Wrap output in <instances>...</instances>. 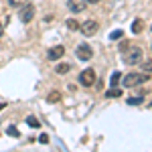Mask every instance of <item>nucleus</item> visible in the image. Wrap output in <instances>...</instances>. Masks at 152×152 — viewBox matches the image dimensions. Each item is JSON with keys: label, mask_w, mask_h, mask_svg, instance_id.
Masks as SVG:
<instances>
[{"label": "nucleus", "mask_w": 152, "mask_h": 152, "mask_svg": "<svg viewBox=\"0 0 152 152\" xmlns=\"http://www.w3.org/2000/svg\"><path fill=\"white\" fill-rule=\"evenodd\" d=\"M95 2H99V0H87V4H95Z\"/></svg>", "instance_id": "22"}, {"label": "nucleus", "mask_w": 152, "mask_h": 152, "mask_svg": "<svg viewBox=\"0 0 152 152\" xmlns=\"http://www.w3.org/2000/svg\"><path fill=\"white\" fill-rule=\"evenodd\" d=\"M105 95H107V97H120V95H122V89L112 87V89H107V91H105Z\"/></svg>", "instance_id": "12"}, {"label": "nucleus", "mask_w": 152, "mask_h": 152, "mask_svg": "<svg viewBox=\"0 0 152 152\" xmlns=\"http://www.w3.org/2000/svg\"><path fill=\"white\" fill-rule=\"evenodd\" d=\"M142 69L146 71V73H152V59H148V61L142 65Z\"/></svg>", "instance_id": "18"}, {"label": "nucleus", "mask_w": 152, "mask_h": 152, "mask_svg": "<svg viewBox=\"0 0 152 152\" xmlns=\"http://www.w3.org/2000/svg\"><path fill=\"white\" fill-rule=\"evenodd\" d=\"M122 37H124V33H122V31H114V33L110 35V39H112V41H120Z\"/></svg>", "instance_id": "17"}, {"label": "nucleus", "mask_w": 152, "mask_h": 152, "mask_svg": "<svg viewBox=\"0 0 152 152\" xmlns=\"http://www.w3.org/2000/svg\"><path fill=\"white\" fill-rule=\"evenodd\" d=\"M150 28H152V26H150Z\"/></svg>", "instance_id": "24"}, {"label": "nucleus", "mask_w": 152, "mask_h": 152, "mask_svg": "<svg viewBox=\"0 0 152 152\" xmlns=\"http://www.w3.org/2000/svg\"><path fill=\"white\" fill-rule=\"evenodd\" d=\"M33 16H35V6H33V4L26 2L24 6H20V20H23V23H31Z\"/></svg>", "instance_id": "5"}, {"label": "nucleus", "mask_w": 152, "mask_h": 152, "mask_svg": "<svg viewBox=\"0 0 152 152\" xmlns=\"http://www.w3.org/2000/svg\"><path fill=\"white\" fill-rule=\"evenodd\" d=\"M26 124H28L31 128H39V126H41V124H39V120H37V118H33V116L26 118Z\"/></svg>", "instance_id": "15"}, {"label": "nucleus", "mask_w": 152, "mask_h": 152, "mask_svg": "<svg viewBox=\"0 0 152 152\" xmlns=\"http://www.w3.org/2000/svg\"><path fill=\"white\" fill-rule=\"evenodd\" d=\"M67 6H69V10L71 12H83L85 10V6H87V0H69L67 2Z\"/></svg>", "instance_id": "7"}, {"label": "nucleus", "mask_w": 152, "mask_h": 152, "mask_svg": "<svg viewBox=\"0 0 152 152\" xmlns=\"http://www.w3.org/2000/svg\"><path fill=\"white\" fill-rule=\"evenodd\" d=\"M122 79V73L120 71H116L114 75H112V87H118V81Z\"/></svg>", "instance_id": "16"}, {"label": "nucleus", "mask_w": 152, "mask_h": 152, "mask_svg": "<svg viewBox=\"0 0 152 152\" xmlns=\"http://www.w3.org/2000/svg\"><path fill=\"white\" fill-rule=\"evenodd\" d=\"M55 71H57L59 75H65V73H69V71H71V65H69V63H59L57 67H55Z\"/></svg>", "instance_id": "10"}, {"label": "nucleus", "mask_w": 152, "mask_h": 152, "mask_svg": "<svg viewBox=\"0 0 152 152\" xmlns=\"http://www.w3.org/2000/svg\"><path fill=\"white\" fill-rule=\"evenodd\" d=\"M142 31H144V20H142V18H136V20L132 23V33L138 35V33H142Z\"/></svg>", "instance_id": "9"}, {"label": "nucleus", "mask_w": 152, "mask_h": 152, "mask_svg": "<svg viewBox=\"0 0 152 152\" xmlns=\"http://www.w3.org/2000/svg\"><path fill=\"white\" fill-rule=\"evenodd\" d=\"M28 0H8V4L10 6H14V8H20V6H24Z\"/></svg>", "instance_id": "14"}, {"label": "nucleus", "mask_w": 152, "mask_h": 152, "mask_svg": "<svg viewBox=\"0 0 152 152\" xmlns=\"http://www.w3.org/2000/svg\"><path fill=\"white\" fill-rule=\"evenodd\" d=\"M142 59V49L140 47H132L130 51L124 53V63L126 65H136V63H140Z\"/></svg>", "instance_id": "2"}, {"label": "nucleus", "mask_w": 152, "mask_h": 152, "mask_svg": "<svg viewBox=\"0 0 152 152\" xmlns=\"http://www.w3.org/2000/svg\"><path fill=\"white\" fill-rule=\"evenodd\" d=\"M41 142H43V144H47V142H49V136H45V134H43V136H41Z\"/></svg>", "instance_id": "21"}, {"label": "nucleus", "mask_w": 152, "mask_h": 152, "mask_svg": "<svg viewBox=\"0 0 152 152\" xmlns=\"http://www.w3.org/2000/svg\"><path fill=\"white\" fill-rule=\"evenodd\" d=\"M8 134H10L12 138H18V136H20V134H18V130L14 128V126H10V128H8Z\"/></svg>", "instance_id": "20"}, {"label": "nucleus", "mask_w": 152, "mask_h": 152, "mask_svg": "<svg viewBox=\"0 0 152 152\" xmlns=\"http://www.w3.org/2000/svg\"><path fill=\"white\" fill-rule=\"evenodd\" d=\"M2 33H4V26H2V23H0V37H2Z\"/></svg>", "instance_id": "23"}, {"label": "nucleus", "mask_w": 152, "mask_h": 152, "mask_svg": "<svg viewBox=\"0 0 152 152\" xmlns=\"http://www.w3.org/2000/svg\"><path fill=\"white\" fill-rule=\"evenodd\" d=\"M59 99H61V94H59V91H51V94H49V97H47L49 104H57Z\"/></svg>", "instance_id": "11"}, {"label": "nucleus", "mask_w": 152, "mask_h": 152, "mask_svg": "<svg viewBox=\"0 0 152 152\" xmlns=\"http://www.w3.org/2000/svg\"><path fill=\"white\" fill-rule=\"evenodd\" d=\"M67 28H69V31H79V23H77L75 18H69V20H67Z\"/></svg>", "instance_id": "13"}, {"label": "nucleus", "mask_w": 152, "mask_h": 152, "mask_svg": "<svg viewBox=\"0 0 152 152\" xmlns=\"http://www.w3.org/2000/svg\"><path fill=\"white\" fill-rule=\"evenodd\" d=\"M150 79V73H130L124 77V87H136Z\"/></svg>", "instance_id": "1"}, {"label": "nucleus", "mask_w": 152, "mask_h": 152, "mask_svg": "<svg viewBox=\"0 0 152 152\" xmlns=\"http://www.w3.org/2000/svg\"><path fill=\"white\" fill-rule=\"evenodd\" d=\"M79 83H81V85H85V87L94 85V83H95V73H94V69L81 71V73H79Z\"/></svg>", "instance_id": "4"}, {"label": "nucleus", "mask_w": 152, "mask_h": 152, "mask_svg": "<svg viewBox=\"0 0 152 152\" xmlns=\"http://www.w3.org/2000/svg\"><path fill=\"white\" fill-rule=\"evenodd\" d=\"M75 53H77V57L81 59V61H89V59L94 57V49L89 47V45H85V43H83V45H79Z\"/></svg>", "instance_id": "6"}, {"label": "nucleus", "mask_w": 152, "mask_h": 152, "mask_svg": "<svg viewBox=\"0 0 152 152\" xmlns=\"http://www.w3.org/2000/svg\"><path fill=\"white\" fill-rule=\"evenodd\" d=\"M63 55H65V47L57 45V47H53L51 51H49V55H47V57L51 59V61H57V59H61Z\"/></svg>", "instance_id": "8"}, {"label": "nucleus", "mask_w": 152, "mask_h": 152, "mask_svg": "<svg viewBox=\"0 0 152 152\" xmlns=\"http://www.w3.org/2000/svg\"><path fill=\"white\" fill-rule=\"evenodd\" d=\"M128 104H130V105H140V104H142V97H130Z\"/></svg>", "instance_id": "19"}, {"label": "nucleus", "mask_w": 152, "mask_h": 152, "mask_svg": "<svg viewBox=\"0 0 152 152\" xmlns=\"http://www.w3.org/2000/svg\"><path fill=\"white\" fill-rule=\"evenodd\" d=\"M97 28H99V24H97V20H85L83 24H79V31H81L85 37H91L97 33Z\"/></svg>", "instance_id": "3"}]
</instances>
